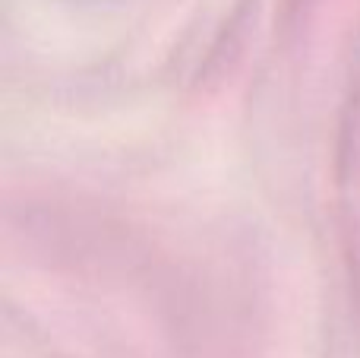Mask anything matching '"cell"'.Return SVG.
<instances>
[]
</instances>
